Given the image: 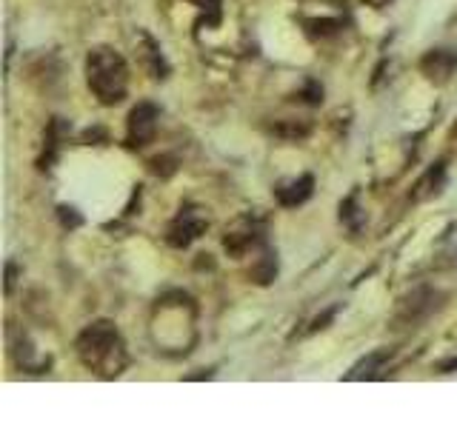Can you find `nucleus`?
Masks as SVG:
<instances>
[{
	"mask_svg": "<svg viewBox=\"0 0 457 428\" xmlns=\"http://www.w3.org/2000/svg\"><path fill=\"white\" fill-rule=\"evenodd\" d=\"M78 357L86 368L101 371L103 377H117L126 368V348L120 340L114 323L101 320L80 331L78 337Z\"/></svg>",
	"mask_w": 457,
	"mask_h": 428,
	"instance_id": "f257e3e1",
	"label": "nucleus"
},
{
	"mask_svg": "<svg viewBox=\"0 0 457 428\" xmlns=\"http://www.w3.org/2000/svg\"><path fill=\"white\" fill-rule=\"evenodd\" d=\"M86 80L94 98L106 106H114L126 98L129 89V66L109 46H98L86 57Z\"/></svg>",
	"mask_w": 457,
	"mask_h": 428,
	"instance_id": "f03ea898",
	"label": "nucleus"
},
{
	"mask_svg": "<svg viewBox=\"0 0 457 428\" xmlns=\"http://www.w3.org/2000/svg\"><path fill=\"white\" fill-rule=\"evenodd\" d=\"M157 106L155 103H137L129 114V146L132 149H140V146H146V143L155 137L157 132Z\"/></svg>",
	"mask_w": 457,
	"mask_h": 428,
	"instance_id": "7ed1b4c3",
	"label": "nucleus"
},
{
	"mask_svg": "<svg viewBox=\"0 0 457 428\" xmlns=\"http://www.w3.org/2000/svg\"><path fill=\"white\" fill-rule=\"evenodd\" d=\"M206 226H209V220L203 217L200 211L186 208V211L178 214V220L169 226V237H166V240H169L175 249H186L191 240H195V237L203 234Z\"/></svg>",
	"mask_w": 457,
	"mask_h": 428,
	"instance_id": "20e7f679",
	"label": "nucleus"
},
{
	"mask_svg": "<svg viewBox=\"0 0 457 428\" xmlns=\"http://www.w3.org/2000/svg\"><path fill=\"white\" fill-rule=\"evenodd\" d=\"M257 240H260V234H257L255 223H252L249 217H243V220H237V226H234L232 231H226L223 246H226V251H232V254H246Z\"/></svg>",
	"mask_w": 457,
	"mask_h": 428,
	"instance_id": "39448f33",
	"label": "nucleus"
},
{
	"mask_svg": "<svg viewBox=\"0 0 457 428\" xmlns=\"http://www.w3.org/2000/svg\"><path fill=\"white\" fill-rule=\"evenodd\" d=\"M454 66H457V55L454 52L438 49V52H429L423 57V71H426L431 80H446L451 71H454Z\"/></svg>",
	"mask_w": 457,
	"mask_h": 428,
	"instance_id": "423d86ee",
	"label": "nucleus"
},
{
	"mask_svg": "<svg viewBox=\"0 0 457 428\" xmlns=\"http://www.w3.org/2000/svg\"><path fill=\"white\" fill-rule=\"evenodd\" d=\"M311 186H315V177H311V175H303V177L295 180V183L280 186V188H277V200H280L283 206H300L303 200L311 197Z\"/></svg>",
	"mask_w": 457,
	"mask_h": 428,
	"instance_id": "0eeeda50",
	"label": "nucleus"
},
{
	"mask_svg": "<svg viewBox=\"0 0 457 428\" xmlns=\"http://www.w3.org/2000/svg\"><path fill=\"white\" fill-rule=\"evenodd\" d=\"M389 360V351H374V354H369L366 360H360L354 368H352V374H349V380H360V377H372L383 363Z\"/></svg>",
	"mask_w": 457,
	"mask_h": 428,
	"instance_id": "6e6552de",
	"label": "nucleus"
},
{
	"mask_svg": "<svg viewBox=\"0 0 457 428\" xmlns=\"http://www.w3.org/2000/svg\"><path fill=\"white\" fill-rule=\"evenodd\" d=\"M60 220H63V226H80V217L75 214V208H66V206H60Z\"/></svg>",
	"mask_w": 457,
	"mask_h": 428,
	"instance_id": "1a4fd4ad",
	"label": "nucleus"
},
{
	"mask_svg": "<svg viewBox=\"0 0 457 428\" xmlns=\"http://www.w3.org/2000/svg\"><path fill=\"white\" fill-rule=\"evenodd\" d=\"M191 3H195L198 9H209L214 17L221 15V0H191Z\"/></svg>",
	"mask_w": 457,
	"mask_h": 428,
	"instance_id": "9d476101",
	"label": "nucleus"
},
{
	"mask_svg": "<svg viewBox=\"0 0 457 428\" xmlns=\"http://www.w3.org/2000/svg\"><path fill=\"white\" fill-rule=\"evenodd\" d=\"M12 285H15V266L9 263L6 266V292H12Z\"/></svg>",
	"mask_w": 457,
	"mask_h": 428,
	"instance_id": "9b49d317",
	"label": "nucleus"
},
{
	"mask_svg": "<svg viewBox=\"0 0 457 428\" xmlns=\"http://www.w3.org/2000/svg\"><path fill=\"white\" fill-rule=\"evenodd\" d=\"M440 371H457V357H454V360H446V363L440 366Z\"/></svg>",
	"mask_w": 457,
	"mask_h": 428,
	"instance_id": "f8f14e48",
	"label": "nucleus"
},
{
	"mask_svg": "<svg viewBox=\"0 0 457 428\" xmlns=\"http://www.w3.org/2000/svg\"><path fill=\"white\" fill-rule=\"evenodd\" d=\"M369 3H372V6H377V9H383V6H389L392 0H369Z\"/></svg>",
	"mask_w": 457,
	"mask_h": 428,
	"instance_id": "ddd939ff",
	"label": "nucleus"
}]
</instances>
